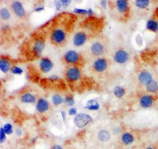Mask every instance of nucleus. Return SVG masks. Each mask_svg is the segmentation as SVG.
Listing matches in <instances>:
<instances>
[{
  "label": "nucleus",
  "instance_id": "obj_32",
  "mask_svg": "<svg viewBox=\"0 0 158 149\" xmlns=\"http://www.w3.org/2000/svg\"><path fill=\"white\" fill-rule=\"evenodd\" d=\"M77 109L75 107H71L69 109L68 115L71 116H75L77 114Z\"/></svg>",
  "mask_w": 158,
  "mask_h": 149
},
{
  "label": "nucleus",
  "instance_id": "obj_8",
  "mask_svg": "<svg viewBox=\"0 0 158 149\" xmlns=\"http://www.w3.org/2000/svg\"><path fill=\"white\" fill-rule=\"evenodd\" d=\"M50 103L44 97H40L37 100L36 104V110L39 113H45L50 109Z\"/></svg>",
  "mask_w": 158,
  "mask_h": 149
},
{
  "label": "nucleus",
  "instance_id": "obj_6",
  "mask_svg": "<svg viewBox=\"0 0 158 149\" xmlns=\"http://www.w3.org/2000/svg\"><path fill=\"white\" fill-rule=\"evenodd\" d=\"M45 47L44 40L42 39H37L33 42L32 46V52L36 57H40L42 55Z\"/></svg>",
  "mask_w": 158,
  "mask_h": 149
},
{
  "label": "nucleus",
  "instance_id": "obj_9",
  "mask_svg": "<svg viewBox=\"0 0 158 149\" xmlns=\"http://www.w3.org/2000/svg\"><path fill=\"white\" fill-rule=\"evenodd\" d=\"M13 64L11 60L6 56H1L0 58V70L4 74L10 72Z\"/></svg>",
  "mask_w": 158,
  "mask_h": 149
},
{
  "label": "nucleus",
  "instance_id": "obj_30",
  "mask_svg": "<svg viewBox=\"0 0 158 149\" xmlns=\"http://www.w3.org/2000/svg\"><path fill=\"white\" fill-rule=\"evenodd\" d=\"M5 134H6L4 131V128L1 127L0 129V142L1 143H3L6 141L7 138Z\"/></svg>",
  "mask_w": 158,
  "mask_h": 149
},
{
  "label": "nucleus",
  "instance_id": "obj_33",
  "mask_svg": "<svg viewBox=\"0 0 158 149\" xmlns=\"http://www.w3.org/2000/svg\"><path fill=\"white\" fill-rule=\"evenodd\" d=\"M72 0H59L62 6L64 7H67L70 5Z\"/></svg>",
  "mask_w": 158,
  "mask_h": 149
},
{
  "label": "nucleus",
  "instance_id": "obj_42",
  "mask_svg": "<svg viewBox=\"0 0 158 149\" xmlns=\"http://www.w3.org/2000/svg\"><path fill=\"white\" fill-rule=\"evenodd\" d=\"M52 149H63V148L60 146L58 145H55L53 147Z\"/></svg>",
  "mask_w": 158,
  "mask_h": 149
},
{
  "label": "nucleus",
  "instance_id": "obj_17",
  "mask_svg": "<svg viewBox=\"0 0 158 149\" xmlns=\"http://www.w3.org/2000/svg\"><path fill=\"white\" fill-rule=\"evenodd\" d=\"M85 106L86 108L90 111L98 110L100 108V105L99 103L96 100H89L86 102Z\"/></svg>",
  "mask_w": 158,
  "mask_h": 149
},
{
  "label": "nucleus",
  "instance_id": "obj_37",
  "mask_svg": "<svg viewBox=\"0 0 158 149\" xmlns=\"http://www.w3.org/2000/svg\"><path fill=\"white\" fill-rule=\"evenodd\" d=\"M15 133L16 135L18 136H21L22 134V131L19 128L16 129L15 130Z\"/></svg>",
  "mask_w": 158,
  "mask_h": 149
},
{
  "label": "nucleus",
  "instance_id": "obj_18",
  "mask_svg": "<svg viewBox=\"0 0 158 149\" xmlns=\"http://www.w3.org/2000/svg\"><path fill=\"white\" fill-rule=\"evenodd\" d=\"M64 99L60 94H54L51 97V101L52 103L55 106H59L64 103Z\"/></svg>",
  "mask_w": 158,
  "mask_h": 149
},
{
  "label": "nucleus",
  "instance_id": "obj_14",
  "mask_svg": "<svg viewBox=\"0 0 158 149\" xmlns=\"http://www.w3.org/2000/svg\"><path fill=\"white\" fill-rule=\"evenodd\" d=\"M12 7L15 14L19 18H22L25 14L24 9L22 4L19 1H15L12 5Z\"/></svg>",
  "mask_w": 158,
  "mask_h": 149
},
{
  "label": "nucleus",
  "instance_id": "obj_35",
  "mask_svg": "<svg viewBox=\"0 0 158 149\" xmlns=\"http://www.w3.org/2000/svg\"><path fill=\"white\" fill-rule=\"evenodd\" d=\"M136 42H137V44H139V45H141V44H142V43L143 40H142V39L141 37H140V35H138L137 37H136Z\"/></svg>",
  "mask_w": 158,
  "mask_h": 149
},
{
  "label": "nucleus",
  "instance_id": "obj_2",
  "mask_svg": "<svg viewBox=\"0 0 158 149\" xmlns=\"http://www.w3.org/2000/svg\"><path fill=\"white\" fill-rule=\"evenodd\" d=\"M65 76L68 83L74 84L82 79V72L79 66H70L65 71Z\"/></svg>",
  "mask_w": 158,
  "mask_h": 149
},
{
  "label": "nucleus",
  "instance_id": "obj_38",
  "mask_svg": "<svg viewBox=\"0 0 158 149\" xmlns=\"http://www.w3.org/2000/svg\"><path fill=\"white\" fill-rule=\"evenodd\" d=\"M61 114L62 115V118H63V120L64 121H65L66 119V117H67V115H66V113L65 111L61 112Z\"/></svg>",
  "mask_w": 158,
  "mask_h": 149
},
{
  "label": "nucleus",
  "instance_id": "obj_3",
  "mask_svg": "<svg viewBox=\"0 0 158 149\" xmlns=\"http://www.w3.org/2000/svg\"><path fill=\"white\" fill-rule=\"evenodd\" d=\"M67 34L66 30L62 27H56L50 34V40L55 46H62L66 43Z\"/></svg>",
  "mask_w": 158,
  "mask_h": 149
},
{
  "label": "nucleus",
  "instance_id": "obj_4",
  "mask_svg": "<svg viewBox=\"0 0 158 149\" xmlns=\"http://www.w3.org/2000/svg\"><path fill=\"white\" fill-rule=\"evenodd\" d=\"M93 121V118L89 115L85 113H79L75 116L73 122L75 126L79 128H82Z\"/></svg>",
  "mask_w": 158,
  "mask_h": 149
},
{
  "label": "nucleus",
  "instance_id": "obj_20",
  "mask_svg": "<svg viewBox=\"0 0 158 149\" xmlns=\"http://www.w3.org/2000/svg\"><path fill=\"white\" fill-rule=\"evenodd\" d=\"M116 6L119 11L121 12H125L127 9V0H117Z\"/></svg>",
  "mask_w": 158,
  "mask_h": 149
},
{
  "label": "nucleus",
  "instance_id": "obj_24",
  "mask_svg": "<svg viewBox=\"0 0 158 149\" xmlns=\"http://www.w3.org/2000/svg\"><path fill=\"white\" fill-rule=\"evenodd\" d=\"M10 72L14 75L21 76L24 73V70L19 66L13 65Z\"/></svg>",
  "mask_w": 158,
  "mask_h": 149
},
{
  "label": "nucleus",
  "instance_id": "obj_36",
  "mask_svg": "<svg viewBox=\"0 0 158 149\" xmlns=\"http://www.w3.org/2000/svg\"><path fill=\"white\" fill-rule=\"evenodd\" d=\"M49 79H50L51 81H53V82H55L57 81L59 79V78L56 75H52L49 78Z\"/></svg>",
  "mask_w": 158,
  "mask_h": 149
},
{
  "label": "nucleus",
  "instance_id": "obj_34",
  "mask_svg": "<svg viewBox=\"0 0 158 149\" xmlns=\"http://www.w3.org/2000/svg\"><path fill=\"white\" fill-rule=\"evenodd\" d=\"M54 4H55L56 9L57 10H59L61 7V5H62L60 1H58L57 0H55V1H54Z\"/></svg>",
  "mask_w": 158,
  "mask_h": 149
},
{
  "label": "nucleus",
  "instance_id": "obj_13",
  "mask_svg": "<svg viewBox=\"0 0 158 149\" xmlns=\"http://www.w3.org/2000/svg\"><path fill=\"white\" fill-rule=\"evenodd\" d=\"M114 60L118 64H124L129 58V55L124 50H119L114 54Z\"/></svg>",
  "mask_w": 158,
  "mask_h": 149
},
{
  "label": "nucleus",
  "instance_id": "obj_41",
  "mask_svg": "<svg viewBox=\"0 0 158 149\" xmlns=\"http://www.w3.org/2000/svg\"><path fill=\"white\" fill-rule=\"evenodd\" d=\"M88 14L89 16H92L93 14V11L92 9L89 8L88 10Z\"/></svg>",
  "mask_w": 158,
  "mask_h": 149
},
{
  "label": "nucleus",
  "instance_id": "obj_27",
  "mask_svg": "<svg viewBox=\"0 0 158 149\" xmlns=\"http://www.w3.org/2000/svg\"><path fill=\"white\" fill-rule=\"evenodd\" d=\"M1 17L4 21H7L10 18V13L8 9L5 8H3L1 10Z\"/></svg>",
  "mask_w": 158,
  "mask_h": 149
},
{
  "label": "nucleus",
  "instance_id": "obj_39",
  "mask_svg": "<svg viewBox=\"0 0 158 149\" xmlns=\"http://www.w3.org/2000/svg\"><path fill=\"white\" fill-rule=\"evenodd\" d=\"M100 4L104 9H106V0H101Z\"/></svg>",
  "mask_w": 158,
  "mask_h": 149
},
{
  "label": "nucleus",
  "instance_id": "obj_15",
  "mask_svg": "<svg viewBox=\"0 0 158 149\" xmlns=\"http://www.w3.org/2000/svg\"><path fill=\"white\" fill-rule=\"evenodd\" d=\"M140 103L142 107L145 108L150 107L153 103V98L149 95L143 96L140 100Z\"/></svg>",
  "mask_w": 158,
  "mask_h": 149
},
{
  "label": "nucleus",
  "instance_id": "obj_22",
  "mask_svg": "<svg viewBox=\"0 0 158 149\" xmlns=\"http://www.w3.org/2000/svg\"><path fill=\"white\" fill-rule=\"evenodd\" d=\"M64 103L68 106L72 107L75 104V100L73 96L71 95H68L64 97Z\"/></svg>",
  "mask_w": 158,
  "mask_h": 149
},
{
  "label": "nucleus",
  "instance_id": "obj_7",
  "mask_svg": "<svg viewBox=\"0 0 158 149\" xmlns=\"http://www.w3.org/2000/svg\"><path fill=\"white\" fill-rule=\"evenodd\" d=\"M88 40V35L83 31L76 33L73 38V44L76 47H80L85 45Z\"/></svg>",
  "mask_w": 158,
  "mask_h": 149
},
{
  "label": "nucleus",
  "instance_id": "obj_25",
  "mask_svg": "<svg viewBox=\"0 0 158 149\" xmlns=\"http://www.w3.org/2000/svg\"><path fill=\"white\" fill-rule=\"evenodd\" d=\"M125 90L123 88L119 86H117L114 87L113 89V94L116 97L120 98L125 94Z\"/></svg>",
  "mask_w": 158,
  "mask_h": 149
},
{
  "label": "nucleus",
  "instance_id": "obj_10",
  "mask_svg": "<svg viewBox=\"0 0 158 149\" xmlns=\"http://www.w3.org/2000/svg\"><path fill=\"white\" fill-rule=\"evenodd\" d=\"M93 67L96 72L102 73L105 71L108 67V62L105 58H98L93 63Z\"/></svg>",
  "mask_w": 158,
  "mask_h": 149
},
{
  "label": "nucleus",
  "instance_id": "obj_21",
  "mask_svg": "<svg viewBox=\"0 0 158 149\" xmlns=\"http://www.w3.org/2000/svg\"><path fill=\"white\" fill-rule=\"evenodd\" d=\"M147 89L151 93H155L158 91V85L157 82L152 80L147 85Z\"/></svg>",
  "mask_w": 158,
  "mask_h": 149
},
{
  "label": "nucleus",
  "instance_id": "obj_16",
  "mask_svg": "<svg viewBox=\"0 0 158 149\" xmlns=\"http://www.w3.org/2000/svg\"><path fill=\"white\" fill-rule=\"evenodd\" d=\"M139 80L142 84L147 85L152 80L151 75L147 72H142L139 75Z\"/></svg>",
  "mask_w": 158,
  "mask_h": 149
},
{
  "label": "nucleus",
  "instance_id": "obj_12",
  "mask_svg": "<svg viewBox=\"0 0 158 149\" xmlns=\"http://www.w3.org/2000/svg\"><path fill=\"white\" fill-rule=\"evenodd\" d=\"M20 101L23 104H34L37 101L36 96L31 92H25L20 97Z\"/></svg>",
  "mask_w": 158,
  "mask_h": 149
},
{
  "label": "nucleus",
  "instance_id": "obj_31",
  "mask_svg": "<svg viewBox=\"0 0 158 149\" xmlns=\"http://www.w3.org/2000/svg\"><path fill=\"white\" fill-rule=\"evenodd\" d=\"M75 13H77L79 14L85 15L88 14V10L85 9H79V8H75L74 9Z\"/></svg>",
  "mask_w": 158,
  "mask_h": 149
},
{
  "label": "nucleus",
  "instance_id": "obj_29",
  "mask_svg": "<svg viewBox=\"0 0 158 149\" xmlns=\"http://www.w3.org/2000/svg\"><path fill=\"white\" fill-rule=\"evenodd\" d=\"M4 131L5 132V134L8 135H11L13 133V126L10 123H6L4 125Z\"/></svg>",
  "mask_w": 158,
  "mask_h": 149
},
{
  "label": "nucleus",
  "instance_id": "obj_19",
  "mask_svg": "<svg viewBox=\"0 0 158 149\" xmlns=\"http://www.w3.org/2000/svg\"><path fill=\"white\" fill-rule=\"evenodd\" d=\"M98 139L102 142H107L110 140L111 138L110 134L109 132L106 130L99 131L98 136Z\"/></svg>",
  "mask_w": 158,
  "mask_h": 149
},
{
  "label": "nucleus",
  "instance_id": "obj_28",
  "mask_svg": "<svg viewBox=\"0 0 158 149\" xmlns=\"http://www.w3.org/2000/svg\"><path fill=\"white\" fill-rule=\"evenodd\" d=\"M149 0H136V5L141 8H147L149 5Z\"/></svg>",
  "mask_w": 158,
  "mask_h": 149
},
{
  "label": "nucleus",
  "instance_id": "obj_40",
  "mask_svg": "<svg viewBox=\"0 0 158 149\" xmlns=\"http://www.w3.org/2000/svg\"><path fill=\"white\" fill-rule=\"evenodd\" d=\"M44 8L43 7H37V8L35 9V11L36 12H40L41 11L44 10Z\"/></svg>",
  "mask_w": 158,
  "mask_h": 149
},
{
  "label": "nucleus",
  "instance_id": "obj_11",
  "mask_svg": "<svg viewBox=\"0 0 158 149\" xmlns=\"http://www.w3.org/2000/svg\"><path fill=\"white\" fill-rule=\"evenodd\" d=\"M90 52L93 56L99 57L104 54L105 48L102 43L96 42L93 43L90 47Z\"/></svg>",
  "mask_w": 158,
  "mask_h": 149
},
{
  "label": "nucleus",
  "instance_id": "obj_1",
  "mask_svg": "<svg viewBox=\"0 0 158 149\" xmlns=\"http://www.w3.org/2000/svg\"><path fill=\"white\" fill-rule=\"evenodd\" d=\"M63 60L70 66H78L82 63V57L79 52L74 50H70L63 55Z\"/></svg>",
  "mask_w": 158,
  "mask_h": 149
},
{
  "label": "nucleus",
  "instance_id": "obj_23",
  "mask_svg": "<svg viewBox=\"0 0 158 149\" xmlns=\"http://www.w3.org/2000/svg\"><path fill=\"white\" fill-rule=\"evenodd\" d=\"M122 141L124 144L129 145L133 143L134 141V138L131 134L126 133L122 136Z\"/></svg>",
  "mask_w": 158,
  "mask_h": 149
},
{
  "label": "nucleus",
  "instance_id": "obj_43",
  "mask_svg": "<svg viewBox=\"0 0 158 149\" xmlns=\"http://www.w3.org/2000/svg\"><path fill=\"white\" fill-rule=\"evenodd\" d=\"M153 149V148H148V149Z\"/></svg>",
  "mask_w": 158,
  "mask_h": 149
},
{
  "label": "nucleus",
  "instance_id": "obj_26",
  "mask_svg": "<svg viewBox=\"0 0 158 149\" xmlns=\"http://www.w3.org/2000/svg\"><path fill=\"white\" fill-rule=\"evenodd\" d=\"M147 28L148 30L157 32L158 30V23L154 21H149L148 22L147 25Z\"/></svg>",
  "mask_w": 158,
  "mask_h": 149
},
{
  "label": "nucleus",
  "instance_id": "obj_5",
  "mask_svg": "<svg viewBox=\"0 0 158 149\" xmlns=\"http://www.w3.org/2000/svg\"><path fill=\"white\" fill-rule=\"evenodd\" d=\"M39 67L42 73L48 74L53 70L54 67V64L49 58L42 57L39 60Z\"/></svg>",
  "mask_w": 158,
  "mask_h": 149
}]
</instances>
